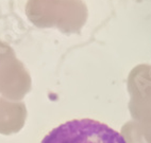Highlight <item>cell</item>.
I'll list each match as a JSON object with an SVG mask.
<instances>
[{"mask_svg":"<svg viewBox=\"0 0 151 143\" xmlns=\"http://www.w3.org/2000/svg\"><path fill=\"white\" fill-rule=\"evenodd\" d=\"M41 143H127L118 132L91 119L71 120L55 127Z\"/></svg>","mask_w":151,"mask_h":143,"instance_id":"obj_1","label":"cell"}]
</instances>
